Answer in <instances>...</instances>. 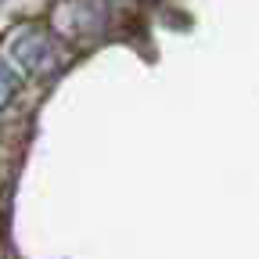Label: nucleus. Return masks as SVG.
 Listing matches in <instances>:
<instances>
[{"instance_id": "nucleus-1", "label": "nucleus", "mask_w": 259, "mask_h": 259, "mask_svg": "<svg viewBox=\"0 0 259 259\" xmlns=\"http://www.w3.org/2000/svg\"><path fill=\"white\" fill-rule=\"evenodd\" d=\"M11 58H15L18 69L29 72L32 79H51L65 65L61 44L51 36L47 29H36V25H22L11 36Z\"/></svg>"}, {"instance_id": "nucleus-2", "label": "nucleus", "mask_w": 259, "mask_h": 259, "mask_svg": "<svg viewBox=\"0 0 259 259\" xmlns=\"http://www.w3.org/2000/svg\"><path fill=\"white\" fill-rule=\"evenodd\" d=\"M105 18H108V11L101 0H72L61 11V29L76 32V36H94V32H101Z\"/></svg>"}, {"instance_id": "nucleus-3", "label": "nucleus", "mask_w": 259, "mask_h": 259, "mask_svg": "<svg viewBox=\"0 0 259 259\" xmlns=\"http://www.w3.org/2000/svg\"><path fill=\"white\" fill-rule=\"evenodd\" d=\"M18 87H22V79H18V72H15V65L0 61V115H4V112L11 108V101L18 97Z\"/></svg>"}, {"instance_id": "nucleus-4", "label": "nucleus", "mask_w": 259, "mask_h": 259, "mask_svg": "<svg viewBox=\"0 0 259 259\" xmlns=\"http://www.w3.org/2000/svg\"><path fill=\"white\" fill-rule=\"evenodd\" d=\"M0 4H4V0H0Z\"/></svg>"}]
</instances>
